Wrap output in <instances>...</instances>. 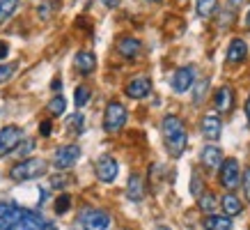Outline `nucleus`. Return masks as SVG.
<instances>
[{
  "mask_svg": "<svg viewBox=\"0 0 250 230\" xmlns=\"http://www.w3.org/2000/svg\"><path fill=\"white\" fill-rule=\"evenodd\" d=\"M161 134H163V143L170 157H182L186 145H188V131L186 124L182 122V117L177 115H166L163 122H161Z\"/></svg>",
  "mask_w": 250,
  "mask_h": 230,
  "instance_id": "f257e3e1",
  "label": "nucleus"
},
{
  "mask_svg": "<svg viewBox=\"0 0 250 230\" xmlns=\"http://www.w3.org/2000/svg\"><path fill=\"white\" fill-rule=\"evenodd\" d=\"M48 170V161L44 159H23L19 161L16 166L9 168V180L14 182H30V180H37Z\"/></svg>",
  "mask_w": 250,
  "mask_h": 230,
  "instance_id": "f03ea898",
  "label": "nucleus"
},
{
  "mask_svg": "<svg viewBox=\"0 0 250 230\" xmlns=\"http://www.w3.org/2000/svg\"><path fill=\"white\" fill-rule=\"evenodd\" d=\"M126 124V108L120 101H110L104 111V129L108 134H120Z\"/></svg>",
  "mask_w": 250,
  "mask_h": 230,
  "instance_id": "7ed1b4c3",
  "label": "nucleus"
},
{
  "mask_svg": "<svg viewBox=\"0 0 250 230\" xmlns=\"http://www.w3.org/2000/svg\"><path fill=\"white\" fill-rule=\"evenodd\" d=\"M78 221H81L83 230H108L110 214L104 212V209H99V207H85V209H81Z\"/></svg>",
  "mask_w": 250,
  "mask_h": 230,
  "instance_id": "20e7f679",
  "label": "nucleus"
},
{
  "mask_svg": "<svg viewBox=\"0 0 250 230\" xmlns=\"http://www.w3.org/2000/svg\"><path fill=\"white\" fill-rule=\"evenodd\" d=\"M218 182L223 189L228 191H234L236 186L241 184V168H239V161L236 159H225L220 163V175Z\"/></svg>",
  "mask_w": 250,
  "mask_h": 230,
  "instance_id": "39448f33",
  "label": "nucleus"
},
{
  "mask_svg": "<svg viewBox=\"0 0 250 230\" xmlns=\"http://www.w3.org/2000/svg\"><path fill=\"white\" fill-rule=\"evenodd\" d=\"M81 159V147L76 143L62 145L53 152V166L58 170H69L71 166H76V161Z\"/></svg>",
  "mask_w": 250,
  "mask_h": 230,
  "instance_id": "423d86ee",
  "label": "nucleus"
},
{
  "mask_svg": "<svg viewBox=\"0 0 250 230\" xmlns=\"http://www.w3.org/2000/svg\"><path fill=\"white\" fill-rule=\"evenodd\" d=\"M23 138V129L16 124H7L0 129V157H7L9 152H14Z\"/></svg>",
  "mask_w": 250,
  "mask_h": 230,
  "instance_id": "0eeeda50",
  "label": "nucleus"
},
{
  "mask_svg": "<svg viewBox=\"0 0 250 230\" xmlns=\"http://www.w3.org/2000/svg\"><path fill=\"white\" fill-rule=\"evenodd\" d=\"M195 85V65H186V67H179L172 76V90L177 94H184V92L193 90Z\"/></svg>",
  "mask_w": 250,
  "mask_h": 230,
  "instance_id": "6e6552de",
  "label": "nucleus"
},
{
  "mask_svg": "<svg viewBox=\"0 0 250 230\" xmlns=\"http://www.w3.org/2000/svg\"><path fill=\"white\" fill-rule=\"evenodd\" d=\"M117 173H120V163H117L115 157L104 154V157H99L97 159V177L101 180V182H106V184L115 182Z\"/></svg>",
  "mask_w": 250,
  "mask_h": 230,
  "instance_id": "1a4fd4ad",
  "label": "nucleus"
},
{
  "mask_svg": "<svg viewBox=\"0 0 250 230\" xmlns=\"http://www.w3.org/2000/svg\"><path fill=\"white\" fill-rule=\"evenodd\" d=\"M124 92H126V97H131V99H145L152 92V81L147 76L131 78L129 83H126V88H124Z\"/></svg>",
  "mask_w": 250,
  "mask_h": 230,
  "instance_id": "9d476101",
  "label": "nucleus"
},
{
  "mask_svg": "<svg viewBox=\"0 0 250 230\" xmlns=\"http://www.w3.org/2000/svg\"><path fill=\"white\" fill-rule=\"evenodd\" d=\"M200 131H202V136L207 140H218L220 134H223V122H220V117L216 113H207L202 117V122H200Z\"/></svg>",
  "mask_w": 250,
  "mask_h": 230,
  "instance_id": "9b49d317",
  "label": "nucleus"
},
{
  "mask_svg": "<svg viewBox=\"0 0 250 230\" xmlns=\"http://www.w3.org/2000/svg\"><path fill=\"white\" fill-rule=\"evenodd\" d=\"M117 53L126 60H136L143 55V42L136 37H122L117 39Z\"/></svg>",
  "mask_w": 250,
  "mask_h": 230,
  "instance_id": "f8f14e48",
  "label": "nucleus"
},
{
  "mask_svg": "<svg viewBox=\"0 0 250 230\" xmlns=\"http://www.w3.org/2000/svg\"><path fill=\"white\" fill-rule=\"evenodd\" d=\"M213 106L218 113H229L232 108H234V90L229 88V85H223L216 90L213 94Z\"/></svg>",
  "mask_w": 250,
  "mask_h": 230,
  "instance_id": "ddd939ff",
  "label": "nucleus"
},
{
  "mask_svg": "<svg viewBox=\"0 0 250 230\" xmlns=\"http://www.w3.org/2000/svg\"><path fill=\"white\" fill-rule=\"evenodd\" d=\"M246 58H248V44H246L241 37H234L232 42H229V46H228V55H225V60H228L229 65H241Z\"/></svg>",
  "mask_w": 250,
  "mask_h": 230,
  "instance_id": "4468645a",
  "label": "nucleus"
},
{
  "mask_svg": "<svg viewBox=\"0 0 250 230\" xmlns=\"http://www.w3.org/2000/svg\"><path fill=\"white\" fill-rule=\"evenodd\" d=\"M74 67H76L78 74L90 76L92 71L97 69V55L92 53V51H78V53L74 55Z\"/></svg>",
  "mask_w": 250,
  "mask_h": 230,
  "instance_id": "2eb2a0df",
  "label": "nucleus"
},
{
  "mask_svg": "<svg viewBox=\"0 0 250 230\" xmlns=\"http://www.w3.org/2000/svg\"><path fill=\"white\" fill-rule=\"evenodd\" d=\"M200 161H202V166L209 170L213 168H220V163L225 161V157H223V150L216 145H205L202 147V152H200Z\"/></svg>",
  "mask_w": 250,
  "mask_h": 230,
  "instance_id": "dca6fc26",
  "label": "nucleus"
},
{
  "mask_svg": "<svg viewBox=\"0 0 250 230\" xmlns=\"http://www.w3.org/2000/svg\"><path fill=\"white\" fill-rule=\"evenodd\" d=\"M126 198L131 203H140L145 198V182L140 175H131L126 182Z\"/></svg>",
  "mask_w": 250,
  "mask_h": 230,
  "instance_id": "f3484780",
  "label": "nucleus"
},
{
  "mask_svg": "<svg viewBox=\"0 0 250 230\" xmlns=\"http://www.w3.org/2000/svg\"><path fill=\"white\" fill-rule=\"evenodd\" d=\"M205 230H232V216H223V214H209L202 221Z\"/></svg>",
  "mask_w": 250,
  "mask_h": 230,
  "instance_id": "a211bd4d",
  "label": "nucleus"
},
{
  "mask_svg": "<svg viewBox=\"0 0 250 230\" xmlns=\"http://www.w3.org/2000/svg\"><path fill=\"white\" fill-rule=\"evenodd\" d=\"M220 205H223V209H225L228 216H239L243 212V203L236 198L234 193H225L223 200H220Z\"/></svg>",
  "mask_w": 250,
  "mask_h": 230,
  "instance_id": "6ab92c4d",
  "label": "nucleus"
},
{
  "mask_svg": "<svg viewBox=\"0 0 250 230\" xmlns=\"http://www.w3.org/2000/svg\"><path fill=\"white\" fill-rule=\"evenodd\" d=\"M195 9H197V16L209 19L218 9V0H195Z\"/></svg>",
  "mask_w": 250,
  "mask_h": 230,
  "instance_id": "aec40b11",
  "label": "nucleus"
},
{
  "mask_svg": "<svg viewBox=\"0 0 250 230\" xmlns=\"http://www.w3.org/2000/svg\"><path fill=\"white\" fill-rule=\"evenodd\" d=\"M197 205H200L202 212H213L216 205H218V200H216V196H213L211 191H202L197 196Z\"/></svg>",
  "mask_w": 250,
  "mask_h": 230,
  "instance_id": "412c9836",
  "label": "nucleus"
},
{
  "mask_svg": "<svg viewBox=\"0 0 250 230\" xmlns=\"http://www.w3.org/2000/svg\"><path fill=\"white\" fill-rule=\"evenodd\" d=\"M90 97H92V90H90V88H87V85H78L76 90H74V104H76V108L87 106Z\"/></svg>",
  "mask_w": 250,
  "mask_h": 230,
  "instance_id": "4be33fe9",
  "label": "nucleus"
},
{
  "mask_svg": "<svg viewBox=\"0 0 250 230\" xmlns=\"http://www.w3.org/2000/svg\"><path fill=\"white\" fill-rule=\"evenodd\" d=\"M16 7H19V0H0V25L14 14Z\"/></svg>",
  "mask_w": 250,
  "mask_h": 230,
  "instance_id": "5701e85b",
  "label": "nucleus"
},
{
  "mask_svg": "<svg viewBox=\"0 0 250 230\" xmlns=\"http://www.w3.org/2000/svg\"><path fill=\"white\" fill-rule=\"evenodd\" d=\"M85 129V117L81 113H74V115H69L67 117V131H76V134H83Z\"/></svg>",
  "mask_w": 250,
  "mask_h": 230,
  "instance_id": "b1692460",
  "label": "nucleus"
},
{
  "mask_svg": "<svg viewBox=\"0 0 250 230\" xmlns=\"http://www.w3.org/2000/svg\"><path fill=\"white\" fill-rule=\"evenodd\" d=\"M64 111H67V101H64L62 94H58V97H53V99L48 101V113L51 115H62Z\"/></svg>",
  "mask_w": 250,
  "mask_h": 230,
  "instance_id": "393cba45",
  "label": "nucleus"
},
{
  "mask_svg": "<svg viewBox=\"0 0 250 230\" xmlns=\"http://www.w3.org/2000/svg\"><path fill=\"white\" fill-rule=\"evenodd\" d=\"M207 92H209V78H202V81L195 85V94H193V101H195V104H202V99L207 97Z\"/></svg>",
  "mask_w": 250,
  "mask_h": 230,
  "instance_id": "a878e982",
  "label": "nucleus"
},
{
  "mask_svg": "<svg viewBox=\"0 0 250 230\" xmlns=\"http://www.w3.org/2000/svg\"><path fill=\"white\" fill-rule=\"evenodd\" d=\"M16 67H19V62H5V65H0V83H5L9 78L14 76Z\"/></svg>",
  "mask_w": 250,
  "mask_h": 230,
  "instance_id": "bb28decb",
  "label": "nucleus"
},
{
  "mask_svg": "<svg viewBox=\"0 0 250 230\" xmlns=\"http://www.w3.org/2000/svg\"><path fill=\"white\" fill-rule=\"evenodd\" d=\"M69 205H71V198H69L67 193H60L58 200H55V212H58V214H64L69 209Z\"/></svg>",
  "mask_w": 250,
  "mask_h": 230,
  "instance_id": "cd10ccee",
  "label": "nucleus"
},
{
  "mask_svg": "<svg viewBox=\"0 0 250 230\" xmlns=\"http://www.w3.org/2000/svg\"><path fill=\"white\" fill-rule=\"evenodd\" d=\"M51 184H53L55 189H64L69 184V177H64V175H53L51 177Z\"/></svg>",
  "mask_w": 250,
  "mask_h": 230,
  "instance_id": "c85d7f7f",
  "label": "nucleus"
},
{
  "mask_svg": "<svg viewBox=\"0 0 250 230\" xmlns=\"http://www.w3.org/2000/svg\"><path fill=\"white\" fill-rule=\"evenodd\" d=\"M243 191H246V198L250 200V168H246L243 173Z\"/></svg>",
  "mask_w": 250,
  "mask_h": 230,
  "instance_id": "c756f323",
  "label": "nucleus"
},
{
  "mask_svg": "<svg viewBox=\"0 0 250 230\" xmlns=\"http://www.w3.org/2000/svg\"><path fill=\"white\" fill-rule=\"evenodd\" d=\"M101 2H104V7L115 9V7H120V2H122V0H101Z\"/></svg>",
  "mask_w": 250,
  "mask_h": 230,
  "instance_id": "7c9ffc66",
  "label": "nucleus"
},
{
  "mask_svg": "<svg viewBox=\"0 0 250 230\" xmlns=\"http://www.w3.org/2000/svg\"><path fill=\"white\" fill-rule=\"evenodd\" d=\"M9 53V46H7V42H2V39H0V60H2V58H5V55Z\"/></svg>",
  "mask_w": 250,
  "mask_h": 230,
  "instance_id": "2f4dec72",
  "label": "nucleus"
},
{
  "mask_svg": "<svg viewBox=\"0 0 250 230\" xmlns=\"http://www.w3.org/2000/svg\"><path fill=\"white\" fill-rule=\"evenodd\" d=\"M39 131H42V136H48V134H51V122H42Z\"/></svg>",
  "mask_w": 250,
  "mask_h": 230,
  "instance_id": "473e14b6",
  "label": "nucleus"
},
{
  "mask_svg": "<svg viewBox=\"0 0 250 230\" xmlns=\"http://www.w3.org/2000/svg\"><path fill=\"white\" fill-rule=\"evenodd\" d=\"M246 120H248V124H250V97L246 99Z\"/></svg>",
  "mask_w": 250,
  "mask_h": 230,
  "instance_id": "72a5a7b5",
  "label": "nucleus"
},
{
  "mask_svg": "<svg viewBox=\"0 0 250 230\" xmlns=\"http://www.w3.org/2000/svg\"><path fill=\"white\" fill-rule=\"evenodd\" d=\"M60 85H62V81H60V78H55V81H53V90L60 92Z\"/></svg>",
  "mask_w": 250,
  "mask_h": 230,
  "instance_id": "f704fd0d",
  "label": "nucleus"
},
{
  "mask_svg": "<svg viewBox=\"0 0 250 230\" xmlns=\"http://www.w3.org/2000/svg\"><path fill=\"white\" fill-rule=\"evenodd\" d=\"M44 230H58V226H55V223H51V221H46Z\"/></svg>",
  "mask_w": 250,
  "mask_h": 230,
  "instance_id": "c9c22d12",
  "label": "nucleus"
},
{
  "mask_svg": "<svg viewBox=\"0 0 250 230\" xmlns=\"http://www.w3.org/2000/svg\"><path fill=\"white\" fill-rule=\"evenodd\" d=\"M246 28L250 30V7H248V12H246Z\"/></svg>",
  "mask_w": 250,
  "mask_h": 230,
  "instance_id": "e433bc0d",
  "label": "nucleus"
},
{
  "mask_svg": "<svg viewBox=\"0 0 250 230\" xmlns=\"http://www.w3.org/2000/svg\"><path fill=\"white\" fill-rule=\"evenodd\" d=\"M154 230H172V228H167V226H159V228H154Z\"/></svg>",
  "mask_w": 250,
  "mask_h": 230,
  "instance_id": "4c0bfd02",
  "label": "nucleus"
},
{
  "mask_svg": "<svg viewBox=\"0 0 250 230\" xmlns=\"http://www.w3.org/2000/svg\"><path fill=\"white\" fill-rule=\"evenodd\" d=\"M74 2H76V0H74Z\"/></svg>",
  "mask_w": 250,
  "mask_h": 230,
  "instance_id": "58836bf2",
  "label": "nucleus"
}]
</instances>
